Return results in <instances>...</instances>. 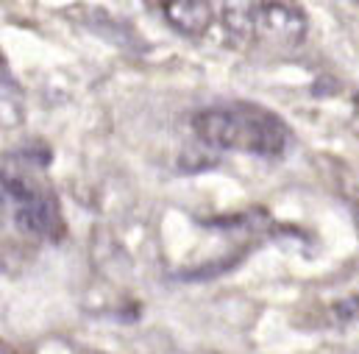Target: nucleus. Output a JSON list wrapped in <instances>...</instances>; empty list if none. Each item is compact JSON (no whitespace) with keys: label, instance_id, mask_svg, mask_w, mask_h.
<instances>
[{"label":"nucleus","instance_id":"39448f33","mask_svg":"<svg viewBox=\"0 0 359 354\" xmlns=\"http://www.w3.org/2000/svg\"><path fill=\"white\" fill-rule=\"evenodd\" d=\"M332 313H334V318H337V321H343V324H348V321H359V296H348V299L337 301V304L332 307Z\"/></svg>","mask_w":359,"mask_h":354},{"label":"nucleus","instance_id":"f03ea898","mask_svg":"<svg viewBox=\"0 0 359 354\" xmlns=\"http://www.w3.org/2000/svg\"><path fill=\"white\" fill-rule=\"evenodd\" d=\"M223 28L231 39L265 48H295L306 37V14L290 3H226Z\"/></svg>","mask_w":359,"mask_h":354},{"label":"nucleus","instance_id":"f257e3e1","mask_svg":"<svg viewBox=\"0 0 359 354\" xmlns=\"http://www.w3.org/2000/svg\"><path fill=\"white\" fill-rule=\"evenodd\" d=\"M192 129L212 148L254 157H281L290 143V129L276 112L243 100L201 109L192 117Z\"/></svg>","mask_w":359,"mask_h":354},{"label":"nucleus","instance_id":"0eeeda50","mask_svg":"<svg viewBox=\"0 0 359 354\" xmlns=\"http://www.w3.org/2000/svg\"><path fill=\"white\" fill-rule=\"evenodd\" d=\"M354 354H359V346H357V352H354Z\"/></svg>","mask_w":359,"mask_h":354},{"label":"nucleus","instance_id":"423d86ee","mask_svg":"<svg viewBox=\"0 0 359 354\" xmlns=\"http://www.w3.org/2000/svg\"><path fill=\"white\" fill-rule=\"evenodd\" d=\"M6 201H8V190H6L3 176H0V215H3V209H6Z\"/></svg>","mask_w":359,"mask_h":354},{"label":"nucleus","instance_id":"7ed1b4c3","mask_svg":"<svg viewBox=\"0 0 359 354\" xmlns=\"http://www.w3.org/2000/svg\"><path fill=\"white\" fill-rule=\"evenodd\" d=\"M3 181H6L8 198H14V204H17V226L20 229L39 235V237H62L65 235V221H62L59 204L50 195L39 192L17 178L3 176Z\"/></svg>","mask_w":359,"mask_h":354},{"label":"nucleus","instance_id":"20e7f679","mask_svg":"<svg viewBox=\"0 0 359 354\" xmlns=\"http://www.w3.org/2000/svg\"><path fill=\"white\" fill-rule=\"evenodd\" d=\"M162 14L176 31L187 37H201L215 20V6L206 0H170L162 3Z\"/></svg>","mask_w":359,"mask_h":354}]
</instances>
